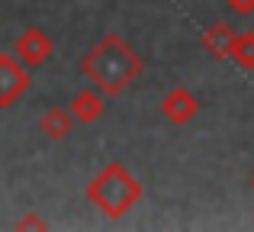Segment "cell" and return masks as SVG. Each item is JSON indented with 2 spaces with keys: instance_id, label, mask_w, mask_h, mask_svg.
Segmentation results:
<instances>
[{
  "instance_id": "obj_1",
  "label": "cell",
  "mask_w": 254,
  "mask_h": 232,
  "mask_svg": "<svg viewBox=\"0 0 254 232\" xmlns=\"http://www.w3.org/2000/svg\"><path fill=\"white\" fill-rule=\"evenodd\" d=\"M145 71V58L126 42L119 32H106L81 58V75L103 97H119Z\"/></svg>"
},
{
  "instance_id": "obj_2",
  "label": "cell",
  "mask_w": 254,
  "mask_h": 232,
  "mask_svg": "<svg viewBox=\"0 0 254 232\" xmlns=\"http://www.w3.org/2000/svg\"><path fill=\"white\" fill-rule=\"evenodd\" d=\"M145 197V187L126 164L110 161L90 184H87V200L106 216V220H123L132 207Z\"/></svg>"
},
{
  "instance_id": "obj_3",
  "label": "cell",
  "mask_w": 254,
  "mask_h": 232,
  "mask_svg": "<svg viewBox=\"0 0 254 232\" xmlns=\"http://www.w3.org/2000/svg\"><path fill=\"white\" fill-rule=\"evenodd\" d=\"M29 84H32L29 68H26L16 55L0 52V110L13 107V103L29 90Z\"/></svg>"
},
{
  "instance_id": "obj_4",
  "label": "cell",
  "mask_w": 254,
  "mask_h": 232,
  "mask_svg": "<svg viewBox=\"0 0 254 232\" xmlns=\"http://www.w3.org/2000/svg\"><path fill=\"white\" fill-rule=\"evenodd\" d=\"M52 52H55V42H52L49 32L39 29V26L23 29V32H19V39H16V45H13V55H16L29 71L32 68H42V65L52 58Z\"/></svg>"
},
{
  "instance_id": "obj_5",
  "label": "cell",
  "mask_w": 254,
  "mask_h": 232,
  "mask_svg": "<svg viewBox=\"0 0 254 232\" xmlns=\"http://www.w3.org/2000/svg\"><path fill=\"white\" fill-rule=\"evenodd\" d=\"M161 113L174 126H187L193 116L199 113V100L190 87H171L161 100Z\"/></svg>"
},
{
  "instance_id": "obj_6",
  "label": "cell",
  "mask_w": 254,
  "mask_h": 232,
  "mask_svg": "<svg viewBox=\"0 0 254 232\" xmlns=\"http://www.w3.org/2000/svg\"><path fill=\"white\" fill-rule=\"evenodd\" d=\"M235 39H238V29L232 23H225V19H219V23H212L209 29L203 32V49L209 52L212 58H232V49H235Z\"/></svg>"
},
{
  "instance_id": "obj_7",
  "label": "cell",
  "mask_w": 254,
  "mask_h": 232,
  "mask_svg": "<svg viewBox=\"0 0 254 232\" xmlns=\"http://www.w3.org/2000/svg\"><path fill=\"white\" fill-rule=\"evenodd\" d=\"M74 113L68 107H49L39 119V132H42L49 142H64V139L74 132Z\"/></svg>"
},
{
  "instance_id": "obj_8",
  "label": "cell",
  "mask_w": 254,
  "mask_h": 232,
  "mask_svg": "<svg viewBox=\"0 0 254 232\" xmlns=\"http://www.w3.org/2000/svg\"><path fill=\"white\" fill-rule=\"evenodd\" d=\"M103 110H106V103H103V94H100L97 87L77 90L74 100H71V113H74V119H77V123H84V126L97 123V119L103 116Z\"/></svg>"
},
{
  "instance_id": "obj_9",
  "label": "cell",
  "mask_w": 254,
  "mask_h": 232,
  "mask_svg": "<svg viewBox=\"0 0 254 232\" xmlns=\"http://www.w3.org/2000/svg\"><path fill=\"white\" fill-rule=\"evenodd\" d=\"M232 58L238 62L242 71H254V32H238L235 39V49H232Z\"/></svg>"
},
{
  "instance_id": "obj_10",
  "label": "cell",
  "mask_w": 254,
  "mask_h": 232,
  "mask_svg": "<svg viewBox=\"0 0 254 232\" xmlns=\"http://www.w3.org/2000/svg\"><path fill=\"white\" fill-rule=\"evenodd\" d=\"M16 229H49V223L39 220L36 213H26L23 220H16Z\"/></svg>"
},
{
  "instance_id": "obj_11",
  "label": "cell",
  "mask_w": 254,
  "mask_h": 232,
  "mask_svg": "<svg viewBox=\"0 0 254 232\" xmlns=\"http://www.w3.org/2000/svg\"><path fill=\"white\" fill-rule=\"evenodd\" d=\"M225 3H229L232 13H238V16H251L254 13V0H225Z\"/></svg>"
},
{
  "instance_id": "obj_12",
  "label": "cell",
  "mask_w": 254,
  "mask_h": 232,
  "mask_svg": "<svg viewBox=\"0 0 254 232\" xmlns=\"http://www.w3.org/2000/svg\"><path fill=\"white\" fill-rule=\"evenodd\" d=\"M251 187H254V174H251Z\"/></svg>"
}]
</instances>
